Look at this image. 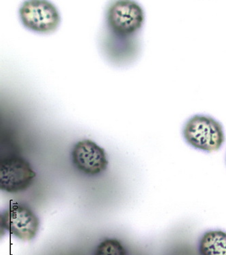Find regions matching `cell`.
Segmentation results:
<instances>
[{
	"label": "cell",
	"mask_w": 226,
	"mask_h": 255,
	"mask_svg": "<svg viewBox=\"0 0 226 255\" xmlns=\"http://www.w3.org/2000/svg\"><path fill=\"white\" fill-rule=\"evenodd\" d=\"M198 251L201 255H226V232L209 230L200 238Z\"/></svg>",
	"instance_id": "7"
},
{
	"label": "cell",
	"mask_w": 226,
	"mask_h": 255,
	"mask_svg": "<svg viewBox=\"0 0 226 255\" xmlns=\"http://www.w3.org/2000/svg\"><path fill=\"white\" fill-rule=\"evenodd\" d=\"M72 159L77 170L90 176L105 172L108 165L106 152L90 139H83L74 145Z\"/></svg>",
	"instance_id": "6"
},
{
	"label": "cell",
	"mask_w": 226,
	"mask_h": 255,
	"mask_svg": "<svg viewBox=\"0 0 226 255\" xmlns=\"http://www.w3.org/2000/svg\"><path fill=\"white\" fill-rule=\"evenodd\" d=\"M19 15L26 28L40 33L53 32L61 21L58 9L46 0L25 1L20 6Z\"/></svg>",
	"instance_id": "2"
},
{
	"label": "cell",
	"mask_w": 226,
	"mask_h": 255,
	"mask_svg": "<svg viewBox=\"0 0 226 255\" xmlns=\"http://www.w3.org/2000/svg\"><path fill=\"white\" fill-rule=\"evenodd\" d=\"M183 135L191 146L207 152L218 150L225 141L222 124L207 115H196L189 119L183 127Z\"/></svg>",
	"instance_id": "1"
},
{
	"label": "cell",
	"mask_w": 226,
	"mask_h": 255,
	"mask_svg": "<svg viewBox=\"0 0 226 255\" xmlns=\"http://www.w3.org/2000/svg\"><path fill=\"white\" fill-rule=\"evenodd\" d=\"M94 255H127V253L118 240L105 239L98 245Z\"/></svg>",
	"instance_id": "8"
},
{
	"label": "cell",
	"mask_w": 226,
	"mask_h": 255,
	"mask_svg": "<svg viewBox=\"0 0 226 255\" xmlns=\"http://www.w3.org/2000/svg\"><path fill=\"white\" fill-rule=\"evenodd\" d=\"M0 222L1 228L24 241L36 237L40 228V220L35 212L20 203H10L1 213Z\"/></svg>",
	"instance_id": "4"
},
{
	"label": "cell",
	"mask_w": 226,
	"mask_h": 255,
	"mask_svg": "<svg viewBox=\"0 0 226 255\" xmlns=\"http://www.w3.org/2000/svg\"><path fill=\"white\" fill-rule=\"evenodd\" d=\"M36 177L30 163L19 156H10L0 163V188L7 193L23 192Z\"/></svg>",
	"instance_id": "5"
},
{
	"label": "cell",
	"mask_w": 226,
	"mask_h": 255,
	"mask_svg": "<svg viewBox=\"0 0 226 255\" xmlns=\"http://www.w3.org/2000/svg\"><path fill=\"white\" fill-rule=\"evenodd\" d=\"M142 6L131 0H118L109 7L107 23L113 32L122 37H129L140 30L144 23Z\"/></svg>",
	"instance_id": "3"
}]
</instances>
